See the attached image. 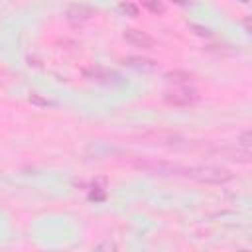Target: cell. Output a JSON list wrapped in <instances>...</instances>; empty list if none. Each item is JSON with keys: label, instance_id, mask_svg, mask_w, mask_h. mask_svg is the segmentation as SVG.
Returning a JSON list of instances; mask_svg holds the SVG:
<instances>
[{"label": "cell", "instance_id": "1", "mask_svg": "<svg viewBox=\"0 0 252 252\" xmlns=\"http://www.w3.org/2000/svg\"><path fill=\"white\" fill-rule=\"evenodd\" d=\"M185 177H191L193 181H199V183H209V185H222V183H228L232 181V173L222 167V165H211V163H203V165H187L183 167V173Z\"/></svg>", "mask_w": 252, "mask_h": 252}, {"label": "cell", "instance_id": "2", "mask_svg": "<svg viewBox=\"0 0 252 252\" xmlns=\"http://www.w3.org/2000/svg\"><path fill=\"white\" fill-rule=\"evenodd\" d=\"M132 165L138 171L158 175V177H173V175L183 173V165L173 163V161H165V159H156V158H134Z\"/></svg>", "mask_w": 252, "mask_h": 252}, {"label": "cell", "instance_id": "3", "mask_svg": "<svg viewBox=\"0 0 252 252\" xmlns=\"http://www.w3.org/2000/svg\"><path fill=\"white\" fill-rule=\"evenodd\" d=\"M163 100L171 106H193L199 100V93L195 89H189L187 85L173 87L163 93Z\"/></svg>", "mask_w": 252, "mask_h": 252}, {"label": "cell", "instance_id": "4", "mask_svg": "<svg viewBox=\"0 0 252 252\" xmlns=\"http://www.w3.org/2000/svg\"><path fill=\"white\" fill-rule=\"evenodd\" d=\"M122 37H124L130 45H134V47H138V49H144V51H150V49H156V47H158L156 39H154L150 33H146V32H142V30H136V28L124 30Z\"/></svg>", "mask_w": 252, "mask_h": 252}, {"label": "cell", "instance_id": "5", "mask_svg": "<svg viewBox=\"0 0 252 252\" xmlns=\"http://www.w3.org/2000/svg\"><path fill=\"white\" fill-rule=\"evenodd\" d=\"M146 138H150L154 144H161L169 148H181L187 142L185 136H181L179 132H171V130H154V132H148Z\"/></svg>", "mask_w": 252, "mask_h": 252}, {"label": "cell", "instance_id": "6", "mask_svg": "<svg viewBox=\"0 0 252 252\" xmlns=\"http://www.w3.org/2000/svg\"><path fill=\"white\" fill-rule=\"evenodd\" d=\"M93 16H94V10L87 4H71L65 10V20L75 24V26H81V24L93 20Z\"/></svg>", "mask_w": 252, "mask_h": 252}, {"label": "cell", "instance_id": "7", "mask_svg": "<svg viewBox=\"0 0 252 252\" xmlns=\"http://www.w3.org/2000/svg\"><path fill=\"white\" fill-rule=\"evenodd\" d=\"M124 65L134 69V71H142V73H152L158 69V63L154 59H148V57H138V55H130L124 59Z\"/></svg>", "mask_w": 252, "mask_h": 252}, {"label": "cell", "instance_id": "8", "mask_svg": "<svg viewBox=\"0 0 252 252\" xmlns=\"http://www.w3.org/2000/svg\"><path fill=\"white\" fill-rule=\"evenodd\" d=\"M165 79H167V83H173L175 87H181V85L193 83L195 81V75L189 73V71H185V69H171V71L165 73Z\"/></svg>", "mask_w": 252, "mask_h": 252}, {"label": "cell", "instance_id": "9", "mask_svg": "<svg viewBox=\"0 0 252 252\" xmlns=\"http://www.w3.org/2000/svg\"><path fill=\"white\" fill-rule=\"evenodd\" d=\"M217 154L230 159V161H238V163H248L250 161V152L240 150V148H220V150H217Z\"/></svg>", "mask_w": 252, "mask_h": 252}, {"label": "cell", "instance_id": "10", "mask_svg": "<svg viewBox=\"0 0 252 252\" xmlns=\"http://www.w3.org/2000/svg\"><path fill=\"white\" fill-rule=\"evenodd\" d=\"M87 75L93 79V81H98V83H114L116 79H118V75L116 73H112V71H106V69H91V71H87Z\"/></svg>", "mask_w": 252, "mask_h": 252}, {"label": "cell", "instance_id": "11", "mask_svg": "<svg viewBox=\"0 0 252 252\" xmlns=\"http://www.w3.org/2000/svg\"><path fill=\"white\" fill-rule=\"evenodd\" d=\"M140 4H142L144 10H148L150 14H156V16L165 12V4H163V0H140Z\"/></svg>", "mask_w": 252, "mask_h": 252}, {"label": "cell", "instance_id": "12", "mask_svg": "<svg viewBox=\"0 0 252 252\" xmlns=\"http://www.w3.org/2000/svg\"><path fill=\"white\" fill-rule=\"evenodd\" d=\"M118 8H120V12L124 16H130V18H138V14H140V8L134 2H130V0H122Z\"/></svg>", "mask_w": 252, "mask_h": 252}, {"label": "cell", "instance_id": "13", "mask_svg": "<svg viewBox=\"0 0 252 252\" xmlns=\"http://www.w3.org/2000/svg\"><path fill=\"white\" fill-rule=\"evenodd\" d=\"M236 146H238L240 150H246V152H250V146H252V132H250V130H242V132L238 134Z\"/></svg>", "mask_w": 252, "mask_h": 252}, {"label": "cell", "instance_id": "14", "mask_svg": "<svg viewBox=\"0 0 252 252\" xmlns=\"http://www.w3.org/2000/svg\"><path fill=\"white\" fill-rule=\"evenodd\" d=\"M30 100H32V102H35V104H43V106H47V104H49L47 100H43V98H37V94H32V96H30Z\"/></svg>", "mask_w": 252, "mask_h": 252}]
</instances>
